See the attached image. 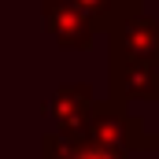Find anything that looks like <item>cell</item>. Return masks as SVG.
I'll return each instance as SVG.
<instances>
[{"label":"cell","instance_id":"1","mask_svg":"<svg viewBox=\"0 0 159 159\" xmlns=\"http://www.w3.org/2000/svg\"><path fill=\"white\" fill-rule=\"evenodd\" d=\"M81 141L115 148V152H126V156H133V152H152V133L144 129V122L137 119V115H129V111H126L122 104H115V100H96Z\"/></svg>","mask_w":159,"mask_h":159},{"label":"cell","instance_id":"2","mask_svg":"<svg viewBox=\"0 0 159 159\" xmlns=\"http://www.w3.org/2000/svg\"><path fill=\"white\" fill-rule=\"evenodd\" d=\"M104 37H107V56H122V59L159 67V15L115 11Z\"/></svg>","mask_w":159,"mask_h":159},{"label":"cell","instance_id":"3","mask_svg":"<svg viewBox=\"0 0 159 159\" xmlns=\"http://www.w3.org/2000/svg\"><path fill=\"white\" fill-rule=\"evenodd\" d=\"M107 100H115L122 107L129 100L159 104V67L122 59V56H107Z\"/></svg>","mask_w":159,"mask_h":159},{"label":"cell","instance_id":"4","mask_svg":"<svg viewBox=\"0 0 159 159\" xmlns=\"http://www.w3.org/2000/svg\"><path fill=\"white\" fill-rule=\"evenodd\" d=\"M96 107V96H93V85L89 81H67L52 93L48 100V119L56 122V133H63L67 141H81L85 126H89V115Z\"/></svg>","mask_w":159,"mask_h":159},{"label":"cell","instance_id":"5","mask_svg":"<svg viewBox=\"0 0 159 159\" xmlns=\"http://www.w3.org/2000/svg\"><path fill=\"white\" fill-rule=\"evenodd\" d=\"M41 22H44V34L56 41L59 48H74V52H89L96 44V26L74 11L67 0H41Z\"/></svg>","mask_w":159,"mask_h":159},{"label":"cell","instance_id":"6","mask_svg":"<svg viewBox=\"0 0 159 159\" xmlns=\"http://www.w3.org/2000/svg\"><path fill=\"white\" fill-rule=\"evenodd\" d=\"M74 11H81L93 26H96V34H107V26H111V19H115V0H67Z\"/></svg>","mask_w":159,"mask_h":159},{"label":"cell","instance_id":"7","mask_svg":"<svg viewBox=\"0 0 159 159\" xmlns=\"http://www.w3.org/2000/svg\"><path fill=\"white\" fill-rule=\"evenodd\" d=\"M41 159H74V141H67L63 133H44L41 137Z\"/></svg>","mask_w":159,"mask_h":159},{"label":"cell","instance_id":"8","mask_svg":"<svg viewBox=\"0 0 159 159\" xmlns=\"http://www.w3.org/2000/svg\"><path fill=\"white\" fill-rule=\"evenodd\" d=\"M74 159H129V156L104 148V144H93V141H74Z\"/></svg>","mask_w":159,"mask_h":159},{"label":"cell","instance_id":"9","mask_svg":"<svg viewBox=\"0 0 159 159\" xmlns=\"http://www.w3.org/2000/svg\"><path fill=\"white\" fill-rule=\"evenodd\" d=\"M144 4H148V0H115V7H119V11H141Z\"/></svg>","mask_w":159,"mask_h":159},{"label":"cell","instance_id":"10","mask_svg":"<svg viewBox=\"0 0 159 159\" xmlns=\"http://www.w3.org/2000/svg\"><path fill=\"white\" fill-rule=\"evenodd\" d=\"M152 152H156V156H159V129H156V133H152Z\"/></svg>","mask_w":159,"mask_h":159}]
</instances>
